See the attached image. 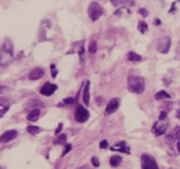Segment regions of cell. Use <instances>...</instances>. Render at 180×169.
<instances>
[{"label":"cell","mask_w":180,"mask_h":169,"mask_svg":"<svg viewBox=\"0 0 180 169\" xmlns=\"http://www.w3.org/2000/svg\"><path fill=\"white\" fill-rule=\"evenodd\" d=\"M128 88L131 93L141 94L145 90V80L140 77H129L128 79Z\"/></svg>","instance_id":"cell-1"},{"label":"cell","mask_w":180,"mask_h":169,"mask_svg":"<svg viewBox=\"0 0 180 169\" xmlns=\"http://www.w3.org/2000/svg\"><path fill=\"white\" fill-rule=\"evenodd\" d=\"M141 169H159L155 159L150 157L149 154L141 155Z\"/></svg>","instance_id":"cell-2"},{"label":"cell","mask_w":180,"mask_h":169,"mask_svg":"<svg viewBox=\"0 0 180 169\" xmlns=\"http://www.w3.org/2000/svg\"><path fill=\"white\" fill-rule=\"evenodd\" d=\"M103 15V8L96 4V3H91L90 6H89V16H90V19L93 21H95L98 20L100 16Z\"/></svg>","instance_id":"cell-3"},{"label":"cell","mask_w":180,"mask_h":169,"mask_svg":"<svg viewBox=\"0 0 180 169\" xmlns=\"http://www.w3.org/2000/svg\"><path fill=\"white\" fill-rule=\"evenodd\" d=\"M89 112L84 107H78L75 110V120L78 123H85L89 119Z\"/></svg>","instance_id":"cell-4"},{"label":"cell","mask_w":180,"mask_h":169,"mask_svg":"<svg viewBox=\"0 0 180 169\" xmlns=\"http://www.w3.org/2000/svg\"><path fill=\"white\" fill-rule=\"evenodd\" d=\"M166 129H168V124H166V122H164V120H159V122H156L155 124L153 125V133L155 134V135H163V134H165Z\"/></svg>","instance_id":"cell-5"},{"label":"cell","mask_w":180,"mask_h":169,"mask_svg":"<svg viewBox=\"0 0 180 169\" xmlns=\"http://www.w3.org/2000/svg\"><path fill=\"white\" fill-rule=\"evenodd\" d=\"M16 137H18V132L10 129V130H6L4 132L2 135H0V143H8V142H11L14 140Z\"/></svg>","instance_id":"cell-6"},{"label":"cell","mask_w":180,"mask_h":169,"mask_svg":"<svg viewBox=\"0 0 180 169\" xmlns=\"http://www.w3.org/2000/svg\"><path fill=\"white\" fill-rule=\"evenodd\" d=\"M56 89H58V87L55 85V84H53V83H46V84H44L43 85V88L40 89V93L43 95H45V97H50V95H53L54 93L56 91Z\"/></svg>","instance_id":"cell-7"},{"label":"cell","mask_w":180,"mask_h":169,"mask_svg":"<svg viewBox=\"0 0 180 169\" xmlns=\"http://www.w3.org/2000/svg\"><path fill=\"white\" fill-rule=\"evenodd\" d=\"M119 105H120V100L118 98H114V99H111L108 105H106V109H105V113L106 114H113L115 113L118 109H119Z\"/></svg>","instance_id":"cell-8"},{"label":"cell","mask_w":180,"mask_h":169,"mask_svg":"<svg viewBox=\"0 0 180 169\" xmlns=\"http://www.w3.org/2000/svg\"><path fill=\"white\" fill-rule=\"evenodd\" d=\"M170 44H171V41H170L169 37L163 38L159 41V44H158V50H159L160 53H168V50L170 49Z\"/></svg>","instance_id":"cell-9"},{"label":"cell","mask_w":180,"mask_h":169,"mask_svg":"<svg viewBox=\"0 0 180 169\" xmlns=\"http://www.w3.org/2000/svg\"><path fill=\"white\" fill-rule=\"evenodd\" d=\"M43 75H44V69L43 68H35V69H33L29 74V79L30 80H38L40 79Z\"/></svg>","instance_id":"cell-10"},{"label":"cell","mask_w":180,"mask_h":169,"mask_svg":"<svg viewBox=\"0 0 180 169\" xmlns=\"http://www.w3.org/2000/svg\"><path fill=\"white\" fill-rule=\"evenodd\" d=\"M9 108H10V101L5 98H0V116H3Z\"/></svg>","instance_id":"cell-11"},{"label":"cell","mask_w":180,"mask_h":169,"mask_svg":"<svg viewBox=\"0 0 180 169\" xmlns=\"http://www.w3.org/2000/svg\"><path fill=\"white\" fill-rule=\"evenodd\" d=\"M110 150H119V151H123L125 154H129L130 153V149L126 147V144L124 142H120V143H116L114 147H111Z\"/></svg>","instance_id":"cell-12"},{"label":"cell","mask_w":180,"mask_h":169,"mask_svg":"<svg viewBox=\"0 0 180 169\" xmlns=\"http://www.w3.org/2000/svg\"><path fill=\"white\" fill-rule=\"evenodd\" d=\"M39 116H40V109L36 108L28 114V120L29 122H36L39 119Z\"/></svg>","instance_id":"cell-13"},{"label":"cell","mask_w":180,"mask_h":169,"mask_svg":"<svg viewBox=\"0 0 180 169\" xmlns=\"http://www.w3.org/2000/svg\"><path fill=\"white\" fill-rule=\"evenodd\" d=\"M89 89H90V81H85V87H84V95H83V99H84V103L85 104H89L90 100H89Z\"/></svg>","instance_id":"cell-14"},{"label":"cell","mask_w":180,"mask_h":169,"mask_svg":"<svg viewBox=\"0 0 180 169\" xmlns=\"http://www.w3.org/2000/svg\"><path fill=\"white\" fill-rule=\"evenodd\" d=\"M120 163H122V157L120 155H113L110 158V165L111 167H118Z\"/></svg>","instance_id":"cell-15"},{"label":"cell","mask_w":180,"mask_h":169,"mask_svg":"<svg viewBox=\"0 0 180 169\" xmlns=\"http://www.w3.org/2000/svg\"><path fill=\"white\" fill-rule=\"evenodd\" d=\"M27 130H28V133L35 135V134H38V133L41 132V128H39V126H35V125H29L28 128H27Z\"/></svg>","instance_id":"cell-16"},{"label":"cell","mask_w":180,"mask_h":169,"mask_svg":"<svg viewBox=\"0 0 180 169\" xmlns=\"http://www.w3.org/2000/svg\"><path fill=\"white\" fill-rule=\"evenodd\" d=\"M13 45H11V41L10 40H6L5 43H4V46H3V49H4V52L5 53H9V54H11L13 53Z\"/></svg>","instance_id":"cell-17"},{"label":"cell","mask_w":180,"mask_h":169,"mask_svg":"<svg viewBox=\"0 0 180 169\" xmlns=\"http://www.w3.org/2000/svg\"><path fill=\"white\" fill-rule=\"evenodd\" d=\"M128 58H129V60H131V62H140L141 60V56L135 54L134 52H130L129 54H128Z\"/></svg>","instance_id":"cell-18"},{"label":"cell","mask_w":180,"mask_h":169,"mask_svg":"<svg viewBox=\"0 0 180 169\" xmlns=\"http://www.w3.org/2000/svg\"><path fill=\"white\" fill-rule=\"evenodd\" d=\"M89 53L90 54H95L96 53V50H98V44H96V41L95 40H93L91 43L89 44Z\"/></svg>","instance_id":"cell-19"},{"label":"cell","mask_w":180,"mask_h":169,"mask_svg":"<svg viewBox=\"0 0 180 169\" xmlns=\"http://www.w3.org/2000/svg\"><path fill=\"white\" fill-rule=\"evenodd\" d=\"M155 98H156L158 100H160V99H169V98H170V95L168 94V93H166L165 90H161V91L156 93V95H155Z\"/></svg>","instance_id":"cell-20"},{"label":"cell","mask_w":180,"mask_h":169,"mask_svg":"<svg viewBox=\"0 0 180 169\" xmlns=\"http://www.w3.org/2000/svg\"><path fill=\"white\" fill-rule=\"evenodd\" d=\"M66 142V135L65 134H62V135H58V138L54 140L55 144H63V143Z\"/></svg>","instance_id":"cell-21"},{"label":"cell","mask_w":180,"mask_h":169,"mask_svg":"<svg viewBox=\"0 0 180 169\" xmlns=\"http://www.w3.org/2000/svg\"><path fill=\"white\" fill-rule=\"evenodd\" d=\"M138 27H139V30H140L141 33H145V31H147V29H148V25L145 24L144 21H140Z\"/></svg>","instance_id":"cell-22"},{"label":"cell","mask_w":180,"mask_h":169,"mask_svg":"<svg viewBox=\"0 0 180 169\" xmlns=\"http://www.w3.org/2000/svg\"><path fill=\"white\" fill-rule=\"evenodd\" d=\"M73 149V147H71V144H66L65 145V148H64V150H63V155H65V154H68L69 151Z\"/></svg>","instance_id":"cell-23"},{"label":"cell","mask_w":180,"mask_h":169,"mask_svg":"<svg viewBox=\"0 0 180 169\" xmlns=\"http://www.w3.org/2000/svg\"><path fill=\"white\" fill-rule=\"evenodd\" d=\"M91 163H93V165H94V167H99V160H98L95 157H94V158L91 159Z\"/></svg>","instance_id":"cell-24"},{"label":"cell","mask_w":180,"mask_h":169,"mask_svg":"<svg viewBox=\"0 0 180 169\" xmlns=\"http://www.w3.org/2000/svg\"><path fill=\"white\" fill-rule=\"evenodd\" d=\"M108 142L106 140H103L101 143H100V148H103V149H105V148H108Z\"/></svg>","instance_id":"cell-25"},{"label":"cell","mask_w":180,"mask_h":169,"mask_svg":"<svg viewBox=\"0 0 180 169\" xmlns=\"http://www.w3.org/2000/svg\"><path fill=\"white\" fill-rule=\"evenodd\" d=\"M165 118H166V112H161L160 115H159V119L160 120H165Z\"/></svg>","instance_id":"cell-26"},{"label":"cell","mask_w":180,"mask_h":169,"mask_svg":"<svg viewBox=\"0 0 180 169\" xmlns=\"http://www.w3.org/2000/svg\"><path fill=\"white\" fill-rule=\"evenodd\" d=\"M62 129H63V124L60 123V124L58 125V128H56V130H55V134H56V135H59V133L62 132Z\"/></svg>","instance_id":"cell-27"},{"label":"cell","mask_w":180,"mask_h":169,"mask_svg":"<svg viewBox=\"0 0 180 169\" xmlns=\"http://www.w3.org/2000/svg\"><path fill=\"white\" fill-rule=\"evenodd\" d=\"M51 72H53V77H56L58 70H56V68H55V65H54V64L51 65Z\"/></svg>","instance_id":"cell-28"},{"label":"cell","mask_w":180,"mask_h":169,"mask_svg":"<svg viewBox=\"0 0 180 169\" xmlns=\"http://www.w3.org/2000/svg\"><path fill=\"white\" fill-rule=\"evenodd\" d=\"M64 103H73V99H71V98H66V99L64 100Z\"/></svg>","instance_id":"cell-29"},{"label":"cell","mask_w":180,"mask_h":169,"mask_svg":"<svg viewBox=\"0 0 180 169\" xmlns=\"http://www.w3.org/2000/svg\"><path fill=\"white\" fill-rule=\"evenodd\" d=\"M178 151H179V154H180V140L178 142Z\"/></svg>","instance_id":"cell-30"},{"label":"cell","mask_w":180,"mask_h":169,"mask_svg":"<svg viewBox=\"0 0 180 169\" xmlns=\"http://www.w3.org/2000/svg\"><path fill=\"white\" fill-rule=\"evenodd\" d=\"M176 116H178V118H179V119H180V109H179V110L176 112Z\"/></svg>","instance_id":"cell-31"},{"label":"cell","mask_w":180,"mask_h":169,"mask_svg":"<svg viewBox=\"0 0 180 169\" xmlns=\"http://www.w3.org/2000/svg\"><path fill=\"white\" fill-rule=\"evenodd\" d=\"M139 13H141V14H143V15H147V11H145V10H140V11H139Z\"/></svg>","instance_id":"cell-32"},{"label":"cell","mask_w":180,"mask_h":169,"mask_svg":"<svg viewBox=\"0 0 180 169\" xmlns=\"http://www.w3.org/2000/svg\"><path fill=\"white\" fill-rule=\"evenodd\" d=\"M3 90V87H0V91H2Z\"/></svg>","instance_id":"cell-33"}]
</instances>
